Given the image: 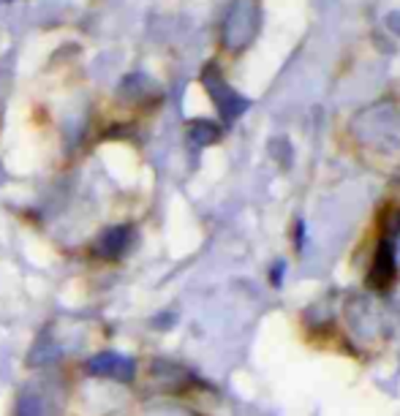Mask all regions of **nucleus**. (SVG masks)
I'll use <instances>...</instances> for the list:
<instances>
[{"label": "nucleus", "instance_id": "1", "mask_svg": "<svg viewBox=\"0 0 400 416\" xmlns=\"http://www.w3.org/2000/svg\"><path fill=\"white\" fill-rule=\"evenodd\" d=\"M90 373H96V376H112V378H117V381H125V378H131L134 367H131V362H125V359L117 356V354H101V356H96V359L90 362Z\"/></svg>", "mask_w": 400, "mask_h": 416}, {"label": "nucleus", "instance_id": "2", "mask_svg": "<svg viewBox=\"0 0 400 416\" xmlns=\"http://www.w3.org/2000/svg\"><path fill=\"white\" fill-rule=\"evenodd\" d=\"M125 239H128L125 229H112V231H106V234H103L99 250L103 253V256H120V253H123V248H125Z\"/></svg>", "mask_w": 400, "mask_h": 416}]
</instances>
